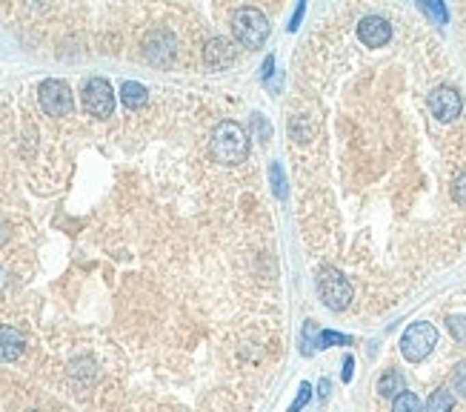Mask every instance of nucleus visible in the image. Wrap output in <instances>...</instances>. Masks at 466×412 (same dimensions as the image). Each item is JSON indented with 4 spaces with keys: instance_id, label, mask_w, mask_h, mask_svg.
<instances>
[{
    "instance_id": "f257e3e1",
    "label": "nucleus",
    "mask_w": 466,
    "mask_h": 412,
    "mask_svg": "<svg viewBox=\"0 0 466 412\" xmlns=\"http://www.w3.org/2000/svg\"><path fill=\"white\" fill-rule=\"evenodd\" d=\"M209 152L218 164L237 166L249 157V135L235 120H220L212 132V140H209Z\"/></svg>"
},
{
    "instance_id": "f03ea898",
    "label": "nucleus",
    "mask_w": 466,
    "mask_h": 412,
    "mask_svg": "<svg viewBox=\"0 0 466 412\" xmlns=\"http://www.w3.org/2000/svg\"><path fill=\"white\" fill-rule=\"evenodd\" d=\"M232 31H235V38L246 46V49H261V46L266 43V38H269V21H266L263 12L246 6V9L235 12Z\"/></svg>"
},
{
    "instance_id": "7ed1b4c3",
    "label": "nucleus",
    "mask_w": 466,
    "mask_h": 412,
    "mask_svg": "<svg viewBox=\"0 0 466 412\" xmlns=\"http://www.w3.org/2000/svg\"><path fill=\"white\" fill-rule=\"evenodd\" d=\"M438 346V329L429 321H415L400 338V355L409 363H421Z\"/></svg>"
},
{
    "instance_id": "20e7f679",
    "label": "nucleus",
    "mask_w": 466,
    "mask_h": 412,
    "mask_svg": "<svg viewBox=\"0 0 466 412\" xmlns=\"http://www.w3.org/2000/svg\"><path fill=\"white\" fill-rule=\"evenodd\" d=\"M318 292H320V300L332 309V312H341L352 304V283L337 272V269H324L318 275Z\"/></svg>"
},
{
    "instance_id": "39448f33",
    "label": "nucleus",
    "mask_w": 466,
    "mask_h": 412,
    "mask_svg": "<svg viewBox=\"0 0 466 412\" xmlns=\"http://www.w3.org/2000/svg\"><path fill=\"white\" fill-rule=\"evenodd\" d=\"M38 98H40V106H43V112L46 115H52V118H63V115H69L72 112V89L63 83V81H43L40 83V89H38Z\"/></svg>"
},
{
    "instance_id": "423d86ee",
    "label": "nucleus",
    "mask_w": 466,
    "mask_h": 412,
    "mask_svg": "<svg viewBox=\"0 0 466 412\" xmlns=\"http://www.w3.org/2000/svg\"><path fill=\"white\" fill-rule=\"evenodd\" d=\"M83 106L92 118H109L115 109V92L106 77H92L83 86Z\"/></svg>"
},
{
    "instance_id": "0eeeda50",
    "label": "nucleus",
    "mask_w": 466,
    "mask_h": 412,
    "mask_svg": "<svg viewBox=\"0 0 466 412\" xmlns=\"http://www.w3.org/2000/svg\"><path fill=\"white\" fill-rule=\"evenodd\" d=\"M429 109H432V115H435L438 120L449 123V120H455L461 115L463 101H461V94L455 89L438 86V89H432V94H429Z\"/></svg>"
},
{
    "instance_id": "6e6552de",
    "label": "nucleus",
    "mask_w": 466,
    "mask_h": 412,
    "mask_svg": "<svg viewBox=\"0 0 466 412\" xmlns=\"http://www.w3.org/2000/svg\"><path fill=\"white\" fill-rule=\"evenodd\" d=\"M358 38L361 43H366L369 49H380V46H387L389 38H392V26L389 21H383L380 14H369L358 23Z\"/></svg>"
},
{
    "instance_id": "1a4fd4ad",
    "label": "nucleus",
    "mask_w": 466,
    "mask_h": 412,
    "mask_svg": "<svg viewBox=\"0 0 466 412\" xmlns=\"http://www.w3.org/2000/svg\"><path fill=\"white\" fill-rule=\"evenodd\" d=\"M172 55H174V38L169 31H152L146 38V57L157 63V66H166Z\"/></svg>"
},
{
    "instance_id": "9d476101",
    "label": "nucleus",
    "mask_w": 466,
    "mask_h": 412,
    "mask_svg": "<svg viewBox=\"0 0 466 412\" xmlns=\"http://www.w3.org/2000/svg\"><path fill=\"white\" fill-rule=\"evenodd\" d=\"M203 60L209 63L212 69H226L235 63V46L226 38H212L203 49Z\"/></svg>"
},
{
    "instance_id": "9b49d317",
    "label": "nucleus",
    "mask_w": 466,
    "mask_h": 412,
    "mask_svg": "<svg viewBox=\"0 0 466 412\" xmlns=\"http://www.w3.org/2000/svg\"><path fill=\"white\" fill-rule=\"evenodd\" d=\"M23 346H26V341H23V335H21V329L0 326V361H3V363L14 361V358L23 352Z\"/></svg>"
},
{
    "instance_id": "f8f14e48",
    "label": "nucleus",
    "mask_w": 466,
    "mask_h": 412,
    "mask_svg": "<svg viewBox=\"0 0 466 412\" xmlns=\"http://www.w3.org/2000/svg\"><path fill=\"white\" fill-rule=\"evenodd\" d=\"M400 392H406L404 375H400L398 370L383 372V375H380V381H378V395H380V398H398Z\"/></svg>"
},
{
    "instance_id": "ddd939ff",
    "label": "nucleus",
    "mask_w": 466,
    "mask_h": 412,
    "mask_svg": "<svg viewBox=\"0 0 466 412\" xmlns=\"http://www.w3.org/2000/svg\"><path fill=\"white\" fill-rule=\"evenodd\" d=\"M120 98H123V106L140 109L143 103L149 101V92H146V86L138 83V81H126V83L120 86Z\"/></svg>"
},
{
    "instance_id": "4468645a",
    "label": "nucleus",
    "mask_w": 466,
    "mask_h": 412,
    "mask_svg": "<svg viewBox=\"0 0 466 412\" xmlns=\"http://www.w3.org/2000/svg\"><path fill=\"white\" fill-rule=\"evenodd\" d=\"M452 407H455V395L449 389H435L426 401V412H452Z\"/></svg>"
},
{
    "instance_id": "2eb2a0df",
    "label": "nucleus",
    "mask_w": 466,
    "mask_h": 412,
    "mask_svg": "<svg viewBox=\"0 0 466 412\" xmlns=\"http://www.w3.org/2000/svg\"><path fill=\"white\" fill-rule=\"evenodd\" d=\"M346 344H352V338L344 335V332L320 329V332H318V341H315V350H329V346H346Z\"/></svg>"
},
{
    "instance_id": "dca6fc26",
    "label": "nucleus",
    "mask_w": 466,
    "mask_h": 412,
    "mask_svg": "<svg viewBox=\"0 0 466 412\" xmlns=\"http://www.w3.org/2000/svg\"><path fill=\"white\" fill-rule=\"evenodd\" d=\"M269 183H272V192H275V198L278 201H286V195H289V183H286V175H283V166L281 164H272L269 166Z\"/></svg>"
},
{
    "instance_id": "f3484780",
    "label": "nucleus",
    "mask_w": 466,
    "mask_h": 412,
    "mask_svg": "<svg viewBox=\"0 0 466 412\" xmlns=\"http://www.w3.org/2000/svg\"><path fill=\"white\" fill-rule=\"evenodd\" d=\"M392 412H424V404H421V398H417L415 392L406 389L392 401Z\"/></svg>"
},
{
    "instance_id": "a211bd4d",
    "label": "nucleus",
    "mask_w": 466,
    "mask_h": 412,
    "mask_svg": "<svg viewBox=\"0 0 466 412\" xmlns=\"http://www.w3.org/2000/svg\"><path fill=\"white\" fill-rule=\"evenodd\" d=\"M318 332H320V326L315 324V321H307L303 324V335H300V352L303 355H312L315 352V341H318Z\"/></svg>"
},
{
    "instance_id": "6ab92c4d",
    "label": "nucleus",
    "mask_w": 466,
    "mask_h": 412,
    "mask_svg": "<svg viewBox=\"0 0 466 412\" xmlns=\"http://www.w3.org/2000/svg\"><path fill=\"white\" fill-rule=\"evenodd\" d=\"M446 326H449V332H452V338L461 346H466V318H461V315H449Z\"/></svg>"
},
{
    "instance_id": "aec40b11",
    "label": "nucleus",
    "mask_w": 466,
    "mask_h": 412,
    "mask_svg": "<svg viewBox=\"0 0 466 412\" xmlns=\"http://www.w3.org/2000/svg\"><path fill=\"white\" fill-rule=\"evenodd\" d=\"M309 398H312V384L309 381H303L300 387H298V398H295V404L289 407V412H300L303 407L309 404Z\"/></svg>"
},
{
    "instance_id": "412c9836",
    "label": "nucleus",
    "mask_w": 466,
    "mask_h": 412,
    "mask_svg": "<svg viewBox=\"0 0 466 412\" xmlns=\"http://www.w3.org/2000/svg\"><path fill=\"white\" fill-rule=\"evenodd\" d=\"M424 6V12L426 14H432L438 23H449V12H446V6L443 3H438V0H429V3H421Z\"/></svg>"
},
{
    "instance_id": "4be33fe9",
    "label": "nucleus",
    "mask_w": 466,
    "mask_h": 412,
    "mask_svg": "<svg viewBox=\"0 0 466 412\" xmlns=\"http://www.w3.org/2000/svg\"><path fill=\"white\" fill-rule=\"evenodd\" d=\"M452 389L466 398V361H463V363H458L455 372H452Z\"/></svg>"
},
{
    "instance_id": "5701e85b",
    "label": "nucleus",
    "mask_w": 466,
    "mask_h": 412,
    "mask_svg": "<svg viewBox=\"0 0 466 412\" xmlns=\"http://www.w3.org/2000/svg\"><path fill=\"white\" fill-rule=\"evenodd\" d=\"M252 126H255V132H258V138H261V140H272V126H269V123H263V118H261V115H252Z\"/></svg>"
},
{
    "instance_id": "b1692460",
    "label": "nucleus",
    "mask_w": 466,
    "mask_h": 412,
    "mask_svg": "<svg viewBox=\"0 0 466 412\" xmlns=\"http://www.w3.org/2000/svg\"><path fill=\"white\" fill-rule=\"evenodd\" d=\"M352 372H355V358H352V355H346V358H344V370H341L344 384H349V381H352Z\"/></svg>"
},
{
    "instance_id": "393cba45",
    "label": "nucleus",
    "mask_w": 466,
    "mask_h": 412,
    "mask_svg": "<svg viewBox=\"0 0 466 412\" xmlns=\"http://www.w3.org/2000/svg\"><path fill=\"white\" fill-rule=\"evenodd\" d=\"M303 12H307V3H298V9H295V14H292V21H289V31H295L298 26H300V21H303Z\"/></svg>"
},
{
    "instance_id": "a878e982",
    "label": "nucleus",
    "mask_w": 466,
    "mask_h": 412,
    "mask_svg": "<svg viewBox=\"0 0 466 412\" xmlns=\"http://www.w3.org/2000/svg\"><path fill=\"white\" fill-rule=\"evenodd\" d=\"M329 392H332L329 378H320V384H318V398H320V401H326V398H329Z\"/></svg>"
},
{
    "instance_id": "bb28decb",
    "label": "nucleus",
    "mask_w": 466,
    "mask_h": 412,
    "mask_svg": "<svg viewBox=\"0 0 466 412\" xmlns=\"http://www.w3.org/2000/svg\"><path fill=\"white\" fill-rule=\"evenodd\" d=\"M455 201L458 203H466V175L458 181V186H455Z\"/></svg>"
},
{
    "instance_id": "cd10ccee",
    "label": "nucleus",
    "mask_w": 466,
    "mask_h": 412,
    "mask_svg": "<svg viewBox=\"0 0 466 412\" xmlns=\"http://www.w3.org/2000/svg\"><path fill=\"white\" fill-rule=\"evenodd\" d=\"M272 69H275V57H272V55H269V57L263 60V66H261V75H263V81H266V77L272 75Z\"/></svg>"
}]
</instances>
